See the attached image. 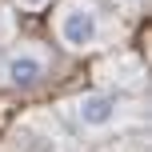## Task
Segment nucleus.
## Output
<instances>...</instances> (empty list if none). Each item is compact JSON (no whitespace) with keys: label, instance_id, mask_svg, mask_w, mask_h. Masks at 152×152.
<instances>
[{"label":"nucleus","instance_id":"nucleus-1","mask_svg":"<svg viewBox=\"0 0 152 152\" xmlns=\"http://www.w3.org/2000/svg\"><path fill=\"white\" fill-rule=\"evenodd\" d=\"M56 40L68 52H96L104 44V16L92 0H68L56 16Z\"/></svg>","mask_w":152,"mask_h":152},{"label":"nucleus","instance_id":"nucleus-2","mask_svg":"<svg viewBox=\"0 0 152 152\" xmlns=\"http://www.w3.org/2000/svg\"><path fill=\"white\" fill-rule=\"evenodd\" d=\"M48 68H52V60H48L44 48H36V44H16L12 52H4V60H0V80H4L8 88L28 92V88H40V84H44Z\"/></svg>","mask_w":152,"mask_h":152},{"label":"nucleus","instance_id":"nucleus-3","mask_svg":"<svg viewBox=\"0 0 152 152\" xmlns=\"http://www.w3.org/2000/svg\"><path fill=\"white\" fill-rule=\"evenodd\" d=\"M72 120L80 124L84 132H112L116 124H124V116H128V108H124L120 96H112V92H84V96H76L68 104Z\"/></svg>","mask_w":152,"mask_h":152},{"label":"nucleus","instance_id":"nucleus-4","mask_svg":"<svg viewBox=\"0 0 152 152\" xmlns=\"http://www.w3.org/2000/svg\"><path fill=\"white\" fill-rule=\"evenodd\" d=\"M16 4H20V8H24V12H40V8H44V4H48V0H16Z\"/></svg>","mask_w":152,"mask_h":152},{"label":"nucleus","instance_id":"nucleus-5","mask_svg":"<svg viewBox=\"0 0 152 152\" xmlns=\"http://www.w3.org/2000/svg\"><path fill=\"white\" fill-rule=\"evenodd\" d=\"M4 36H8V12L0 8V40H4Z\"/></svg>","mask_w":152,"mask_h":152},{"label":"nucleus","instance_id":"nucleus-6","mask_svg":"<svg viewBox=\"0 0 152 152\" xmlns=\"http://www.w3.org/2000/svg\"><path fill=\"white\" fill-rule=\"evenodd\" d=\"M124 4H128V8H136V4H144V0H124Z\"/></svg>","mask_w":152,"mask_h":152}]
</instances>
